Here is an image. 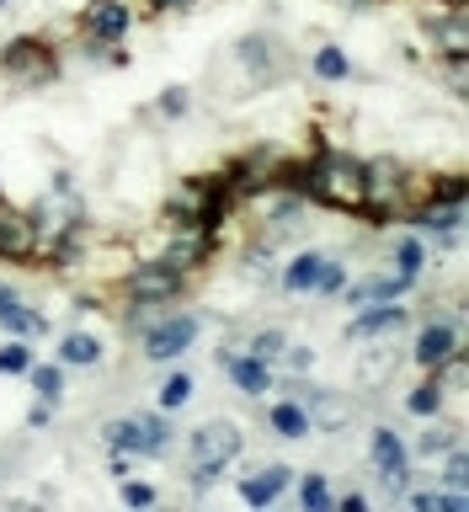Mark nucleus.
<instances>
[{
  "label": "nucleus",
  "mask_w": 469,
  "mask_h": 512,
  "mask_svg": "<svg viewBox=\"0 0 469 512\" xmlns=\"http://www.w3.org/2000/svg\"><path fill=\"white\" fill-rule=\"evenodd\" d=\"M299 192L320 208H336V214H363V155L347 150H315L299 166Z\"/></svg>",
  "instance_id": "obj_1"
},
{
  "label": "nucleus",
  "mask_w": 469,
  "mask_h": 512,
  "mask_svg": "<svg viewBox=\"0 0 469 512\" xmlns=\"http://www.w3.org/2000/svg\"><path fill=\"white\" fill-rule=\"evenodd\" d=\"M102 443L107 448H123L134 459H166L171 443H176V427H171V411H128V416H112L102 427Z\"/></svg>",
  "instance_id": "obj_2"
},
{
  "label": "nucleus",
  "mask_w": 469,
  "mask_h": 512,
  "mask_svg": "<svg viewBox=\"0 0 469 512\" xmlns=\"http://www.w3.org/2000/svg\"><path fill=\"white\" fill-rule=\"evenodd\" d=\"M198 336H203V315L171 304V310H160L150 326L139 331V358H150V363H182L187 352L198 347Z\"/></svg>",
  "instance_id": "obj_3"
},
{
  "label": "nucleus",
  "mask_w": 469,
  "mask_h": 512,
  "mask_svg": "<svg viewBox=\"0 0 469 512\" xmlns=\"http://www.w3.org/2000/svg\"><path fill=\"white\" fill-rule=\"evenodd\" d=\"M368 464H374V480L384 486V496H406L411 486V443L400 438V427L379 422L374 432H368Z\"/></svg>",
  "instance_id": "obj_4"
},
{
  "label": "nucleus",
  "mask_w": 469,
  "mask_h": 512,
  "mask_svg": "<svg viewBox=\"0 0 469 512\" xmlns=\"http://www.w3.org/2000/svg\"><path fill=\"white\" fill-rule=\"evenodd\" d=\"M187 283L176 267H166L160 256H134V267L123 272V294L128 304H176L187 294Z\"/></svg>",
  "instance_id": "obj_5"
},
{
  "label": "nucleus",
  "mask_w": 469,
  "mask_h": 512,
  "mask_svg": "<svg viewBox=\"0 0 469 512\" xmlns=\"http://www.w3.org/2000/svg\"><path fill=\"white\" fill-rule=\"evenodd\" d=\"M240 454H246V432L230 416H208L187 432V464H224L230 470Z\"/></svg>",
  "instance_id": "obj_6"
},
{
  "label": "nucleus",
  "mask_w": 469,
  "mask_h": 512,
  "mask_svg": "<svg viewBox=\"0 0 469 512\" xmlns=\"http://www.w3.org/2000/svg\"><path fill=\"white\" fill-rule=\"evenodd\" d=\"M0 75L11 80V86H48V80L59 75V54L48 38H16L6 43V54H0Z\"/></svg>",
  "instance_id": "obj_7"
},
{
  "label": "nucleus",
  "mask_w": 469,
  "mask_h": 512,
  "mask_svg": "<svg viewBox=\"0 0 469 512\" xmlns=\"http://www.w3.org/2000/svg\"><path fill=\"white\" fill-rule=\"evenodd\" d=\"M454 352H464V310L454 304L448 315H427L422 326H416V347H411V363L422 368V374H432L443 358H454Z\"/></svg>",
  "instance_id": "obj_8"
},
{
  "label": "nucleus",
  "mask_w": 469,
  "mask_h": 512,
  "mask_svg": "<svg viewBox=\"0 0 469 512\" xmlns=\"http://www.w3.org/2000/svg\"><path fill=\"white\" fill-rule=\"evenodd\" d=\"M235 64H240V75H246V86L256 91V86H278L294 59H288V48L272 38V32H246L235 48Z\"/></svg>",
  "instance_id": "obj_9"
},
{
  "label": "nucleus",
  "mask_w": 469,
  "mask_h": 512,
  "mask_svg": "<svg viewBox=\"0 0 469 512\" xmlns=\"http://www.w3.org/2000/svg\"><path fill=\"white\" fill-rule=\"evenodd\" d=\"M278 166H283V150H278V144H251V150L235 155L219 176H224V187H230L235 203H240V198H256L262 187L278 182Z\"/></svg>",
  "instance_id": "obj_10"
},
{
  "label": "nucleus",
  "mask_w": 469,
  "mask_h": 512,
  "mask_svg": "<svg viewBox=\"0 0 469 512\" xmlns=\"http://www.w3.org/2000/svg\"><path fill=\"white\" fill-rule=\"evenodd\" d=\"M128 32H134V6H128V0H91V6L80 11V43L118 48Z\"/></svg>",
  "instance_id": "obj_11"
},
{
  "label": "nucleus",
  "mask_w": 469,
  "mask_h": 512,
  "mask_svg": "<svg viewBox=\"0 0 469 512\" xmlns=\"http://www.w3.org/2000/svg\"><path fill=\"white\" fill-rule=\"evenodd\" d=\"M411 326V304H400V299H390V304H368V310H352V320L342 326V336L352 347H363V342H390L395 331H406Z\"/></svg>",
  "instance_id": "obj_12"
},
{
  "label": "nucleus",
  "mask_w": 469,
  "mask_h": 512,
  "mask_svg": "<svg viewBox=\"0 0 469 512\" xmlns=\"http://www.w3.org/2000/svg\"><path fill=\"white\" fill-rule=\"evenodd\" d=\"M38 256V219L0 192V262H32Z\"/></svg>",
  "instance_id": "obj_13"
},
{
  "label": "nucleus",
  "mask_w": 469,
  "mask_h": 512,
  "mask_svg": "<svg viewBox=\"0 0 469 512\" xmlns=\"http://www.w3.org/2000/svg\"><path fill=\"white\" fill-rule=\"evenodd\" d=\"M214 363L224 368V379L235 384L246 400H262V395H272V363L267 358H256V352H235V347H214Z\"/></svg>",
  "instance_id": "obj_14"
},
{
  "label": "nucleus",
  "mask_w": 469,
  "mask_h": 512,
  "mask_svg": "<svg viewBox=\"0 0 469 512\" xmlns=\"http://www.w3.org/2000/svg\"><path fill=\"white\" fill-rule=\"evenodd\" d=\"M395 368H400V358L390 352V342H363L358 363H352V384H358L363 395H379V390H390Z\"/></svg>",
  "instance_id": "obj_15"
},
{
  "label": "nucleus",
  "mask_w": 469,
  "mask_h": 512,
  "mask_svg": "<svg viewBox=\"0 0 469 512\" xmlns=\"http://www.w3.org/2000/svg\"><path fill=\"white\" fill-rule=\"evenodd\" d=\"M326 256H331V251H320V246H304V251H294V256H288V262L278 267V288H283L288 299L315 294L320 272H326Z\"/></svg>",
  "instance_id": "obj_16"
},
{
  "label": "nucleus",
  "mask_w": 469,
  "mask_h": 512,
  "mask_svg": "<svg viewBox=\"0 0 469 512\" xmlns=\"http://www.w3.org/2000/svg\"><path fill=\"white\" fill-rule=\"evenodd\" d=\"M411 278H400V272H374V278H363V283H352L342 288V299H347V310H368V304H390V299H406L411 294Z\"/></svg>",
  "instance_id": "obj_17"
},
{
  "label": "nucleus",
  "mask_w": 469,
  "mask_h": 512,
  "mask_svg": "<svg viewBox=\"0 0 469 512\" xmlns=\"http://www.w3.org/2000/svg\"><path fill=\"white\" fill-rule=\"evenodd\" d=\"M288 486H294V470H288V464H256L251 475H240V502L246 507H272Z\"/></svg>",
  "instance_id": "obj_18"
},
{
  "label": "nucleus",
  "mask_w": 469,
  "mask_h": 512,
  "mask_svg": "<svg viewBox=\"0 0 469 512\" xmlns=\"http://www.w3.org/2000/svg\"><path fill=\"white\" fill-rule=\"evenodd\" d=\"M0 331L6 336H48L54 326H48V315L43 310H32V304L22 299V294H11V299H0Z\"/></svg>",
  "instance_id": "obj_19"
},
{
  "label": "nucleus",
  "mask_w": 469,
  "mask_h": 512,
  "mask_svg": "<svg viewBox=\"0 0 469 512\" xmlns=\"http://www.w3.org/2000/svg\"><path fill=\"white\" fill-rule=\"evenodd\" d=\"M107 358V342L96 331H64L59 336V363L64 368H96Z\"/></svg>",
  "instance_id": "obj_20"
},
{
  "label": "nucleus",
  "mask_w": 469,
  "mask_h": 512,
  "mask_svg": "<svg viewBox=\"0 0 469 512\" xmlns=\"http://www.w3.org/2000/svg\"><path fill=\"white\" fill-rule=\"evenodd\" d=\"M267 427L278 432V438H288V443H299V438H310V432H315L310 427V411H304L294 395L272 400V406H267Z\"/></svg>",
  "instance_id": "obj_21"
},
{
  "label": "nucleus",
  "mask_w": 469,
  "mask_h": 512,
  "mask_svg": "<svg viewBox=\"0 0 469 512\" xmlns=\"http://www.w3.org/2000/svg\"><path fill=\"white\" fill-rule=\"evenodd\" d=\"M454 443H464V422H443V416H432L427 432L411 443V459H443Z\"/></svg>",
  "instance_id": "obj_22"
},
{
  "label": "nucleus",
  "mask_w": 469,
  "mask_h": 512,
  "mask_svg": "<svg viewBox=\"0 0 469 512\" xmlns=\"http://www.w3.org/2000/svg\"><path fill=\"white\" fill-rule=\"evenodd\" d=\"M390 262H395V272H400V278L422 283V272H427V262H432V251H427V240L411 230V235H400V240H395Z\"/></svg>",
  "instance_id": "obj_23"
},
{
  "label": "nucleus",
  "mask_w": 469,
  "mask_h": 512,
  "mask_svg": "<svg viewBox=\"0 0 469 512\" xmlns=\"http://www.w3.org/2000/svg\"><path fill=\"white\" fill-rule=\"evenodd\" d=\"M294 496H299V507H310V512H326V507H336V491H331V480H326V470H294Z\"/></svg>",
  "instance_id": "obj_24"
},
{
  "label": "nucleus",
  "mask_w": 469,
  "mask_h": 512,
  "mask_svg": "<svg viewBox=\"0 0 469 512\" xmlns=\"http://www.w3.org/2000/svg\"><path fill=\"white\" fill-rule=\"evenodd\" d=\"M310 70H315V80H326V86H347V80H352V59H347V48L320 43L315 59H310Z\"/></svg>",
  "instance_id": "obj_25"
},
{
  "label": "nucleus",
  "mask_w": 469,
  "mask_h": 512,
  "mask_svg": "<svg viewBox=\"0 0 469 512\" xmlns=\"http://www.w3.org/2000/svg\"><path fill=\"white\" fill-rule=\"evenodd\" d=\"M192 395H198V379H192L187 368H176V363H171V374L160 379V390H155V406H160V411H182Z\"/></svg>",
  "instance_id": "obj_26"
},
{
  "label": "nucleus",
  "mask_w": 469,
  "mask_h": 512,
  "mask_svg": "<svg viewBox=\"0 0 469 512\" xmlns=\"http://www.w3.org/2000/svg\"><path fill=\"white\" fill-rule=\"evenodd\" d=\"M443 411H448V395H443L438 384H432V374H427V379L406 395V416H416V422H432V416H443Z\"/></svg>",
  "instance_id": "obj_27"
},
{
  "label": "nucleus",
  "mask_w": 469,
  "mask_h": 512,
  "mask_svg": "<svg viewBox=\"0 0 469 512\" xmlns=\"http://www.w3.org/2000/svg\"><path fill=\"white\" fill-rule=\"evenodd\" d=\"M27 384H32V395L38 400H64V363H38L32 358V368H27Z\"/></svg>",
  "instance_id": "obj_28"
},
{
  "label": "nucleus",
  "mask_w": 469,
  "mask_h": 512,
  "mask_svg": "<svg viewBox=\"0 0 469 512\" xmlns=\"http://www.w3.org/2000/svg\"><path fill=\"white\" fill-rule=\"evenodd\" d=\"M464 379H469V358H464V352H454V358H443L438 368H432V384H438L448 400H464Z\"/></svg>",
  "instance_id": "obj_29"
},
{
  "label": "nucleus",
  "mask_w": 469,
  "mask_h": 512,
  "mask_svg": "<svg viewBox=\"0 0 469 512\" xmlns=\"http://www.w3.org/2000/svg\"><path fill=\"white\" fill-rule=\"evenodd\" d=\"M288 347V331L283 326H256L246 336V352H256V358H267V363H278V352Z\"/></svg>",
  "instance_id": "obj_30"
},
{
  "label": "nucleus",
  "mask_w": 469,
  "mask_h": 512,
  "mask_svg": "<svg viewBox=\"0 0 469 512\" xmlns=\"http://www.w3.org/2000/svg\"><path fill=\"white\" fill-rule=\"evenodd\" d=\"M432 480H438V486L464 491V486H469V448H464V443L448 448V454H443V475H432Z\"/></svg>",
  "instance_id": "obj_31"
},
{
  "label": "nucleus",
  "mask_w": 469,
  "mask_h": 512,
  "mask_svg": "<svg viewBox=\"0 0 469 512\" xmlns=\"http://www.w3.org/2000/svg\"><path fill=\"white\" fill-rule=\"evenodd\" d=\"M347 278H352V272H347V262H342V256H326V272H320L315 294H320V299H342Z\"/></svg>",
  "instance_id": "obj_32"
},
{
  "label": "nucleus",
  "mask_w": 469,
  "mask_h": 512,
  "mask_svg": "<svg viewBox=\"0 0 469 512\" xmlns=\"http://www.w3.org/2000/svg\"><path fill=\"white\" fill-rule=\"evenodd\" d=\"M27 368H32V347H27V336H11V342L6 347H0V374H27Z\"/></svg>",
  "instance_id": "obj_33"
},
{
  "label": "nucleus",
  "mask_w": 469,
  "mask_h": 512,
  "mask_svg": "<svg viewBox=\"0 0 469 512\" xmlns=\"http://www.w3.org/2000/svg\"><path fill=\"white\" fill-rule=\"evenodd\" d=\"M155 112H160V118H187V112H192V91L187 86H166V91H160V102H155Z\"/></svg>",
  "instance_id": "obj_34"
},
{
  "label": "nucleus",
  "mask_w": 469,
  "mask_h": 512,
  "mask_svg": "<svg viewBox=\"0 0 469 512\" xmlns=\"http://www.w3.org/2000/svg\"><path fill=\"white\" fill-rule=\"evenodd\" d=\"M443 70V80H448V91L454 96H469V54H459V59H432Z\"/></svg>",
  "instance_id": "obj_35"
},
{
  "label": "nucleus",
  "mask_w": 469,
  "mask_h": 512,
  "mask_svg": "<svg viewBox=\"0 0 469 512\" xmlns=\"http://www.w3.org/2000/svg\"><path fill=\"white\" fill-rule=\"evenodd\" d=\"M278 363L288 368V374H310V368H315V347H294V342H288L278 352ZM278 363H272V368H278Z\"/></svg>",
  "instance_id": "obj_36"
},
{
  "label": "nucleus",
  "mask_w": 469,
  "mask_h": 512,
  "mask_svg": "<svg viewBox=\"0 0 469 512\" xmlns=\"http://www.w3.org/2000/svg\"><path fill=\"white\" fill-rule=\"evenodd\" d=\"M123 502H128V507H155L160 491L150 486V480H128V475H123Z\"/></svg>",
  "instance_id": "obj_37"
},
{
  "label": "nucleus",
  "mask_w": 469,
  "mask_h": 512,
  "mask_svg": "<svg viewBox=\"0 0 469 512\" xmlns=\"http://www.w3.org/2000/svg\"><path fill=\"white\" fill-rule=\"evenodd\" d=\"M27 427L32 432H43V427H54V400H38V406L27 411Z\"/></svg>",
  "instance_id": "obj_38"
},
{
  "label": "nucleus",
  "mask_w": 469,
  "mask_h": 512,
  "mask_svg": "<svg viewBox=\"0 0 469 512\" xmlns=\"http://www.w3.org/2000/svg\"><path fill=\"white\" fill-rule=\"evenodd\" d=\"M336 507H342V512H363V507H374V502H368L363 491H342V496H336Z\"/></svg>",
  "instance_id": "obj_39"
},
{
  "label": "nucleus",
  "mask_w": 469,
  "mask_h": 512,
  "mask_svg": "<svg viewBox=\"0 0 469 512\" xmlns=\"http://www.w3.org/2000/svg\"><path fill=\"white\" fill-rule=\"evenodd\" d=\"M144 6H150V11H192L198 0H144Z\"/></svg>",
  "instance_id": "obj_40"
},
{
  "label": "nucleus",
  "mask_w": 469,
  "mask_h": 512,
  "mask_svg": "<svg viewBox=\"0 0 469 512\" xmlns=\"http://www.w3.org/2000/svg\"><path fill=\"white\" fill-rule=\"evenodd\" d=\"M6 6H11V0H0V11H6Z\"/></svg>",
  "instance_id": "obj_41"
},
{
  "label": "nucleus",
  "mask_w": 469,
  "mask_h": 512,
  "mask_svg": "<svg viewBox=\"0 0 469 512\" xmlns=\"http://www.w3.org/2000/svg\"><path fill=\"white\" fill-rule=\"evenodd\" d=\"M0 192H6V187H0Z\"/></svg>",
  "instance_id": "obj_42"
}]
</instances>
